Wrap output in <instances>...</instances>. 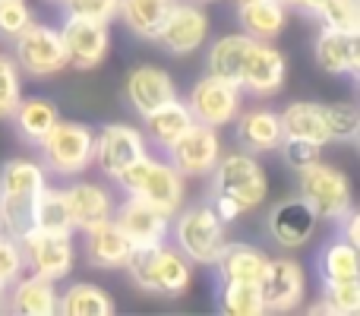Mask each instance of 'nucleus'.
<instances>
[{
    "instance_id": "22",
    "label": "nucleus",
    "mask_w": 360,
    "mask_h": 316,
    "mask_svg": "<svg viewBox=\"0 0 360 316\" xmlns=\"http://www.w3.org/2000/svg\"><path fill=\"white\" fill-rule=\"evenodd\" d=\"M63 196H67V209L76 231H86L114 215L111 193L105 187L92 184V180H73L70 187H63Z\"/></svg>"
},
{
    "instance_id": "26",
    "label": "nucleus",
    "mask_w": 360,
    "mask_h": 316,
    "mask_svg": "<svg viewBox=\"0 0 360 316\" xmlns=\"http://www.w3.org/2000/svg\"><path fill=\"white\" fill-rule=\"evenodd\" d=\"M250 48H253V38L243 35V32L221 35L218 42H212L209 54H205V73L215 76V80L231 82V86H240L243 63H247Z\"/></svg>"
},
{
    "instance_id": "17",
    "label": "nucleus",
    "mask_w": 360,
    "mask_h": 316,
    "mask_svg": "<svg viewBox=\"0 0 360 316\" xmlns=\"http://www.w3.org/2000/svg\"><path fill=\"white\" fill-rule=\"evenodd\" d=\"M114 222L120 225L127 237H130L133 247H143V244H162L171 234V215H165L162 209H155L152 203L139 196H127L120 206H114Z\"/></svg>"
},
{
    "instance_id": "16",
    "label": "nucleus",
    "mask_w": 360,
    "mask_h": 316,
    "mask_svg": "<svg viewBox=\"0 0 360 316\" xmlns=\"http://www.w3.org/2000/svg\"><path fill=\"white\" fill-rule=\"evenodd\" d=\"M319 218L313 215V209L304 203L300 196H288L278 199V203L269 209L266 215V231L278 247L285 250H297L304 244H310L313 231H316Z\"/></svg>"
},
{
    "instance_id": "15",
    "label": "nucleus",
    "mask_w": 360,
    "mask_h": 316,
    "mask_svg": "<svg viewBox=\"0 0 360 316\" xmlns=\"http://www.w3.org/2000/svg\"><path fill=\"white\" fill-rule=\"evenodd\" d=\"M288 76V61L272 42H253L243 63L240 76V92H250L256 99H272L281 92Z\"/></svg>"
},
{
    "instance_id": "7",
    "label": "nucleus",
    "mask_w": 360,
    "mask_h": 316,
    "mask_svg": "<svg viewBox=\"0 0 360 316\" xmlns=\"http://www.w3.org/2000/svg\"><path fill=\"white\" fill-rule=\"evenodd\" d=\"M13 61L19 63V70H22L25 76H35V80L57 76L67 67V51H63L60 29L32 19V23L13 38Z\"/></svg>"
},
{
    "instance_id": "25",
    "label": "nucleus",
    "mask_w": 360,
    "mask_h": 316,
    "mask_svg": "<svg viewBox=\"0 0 360 316\" xmlns=\"http://www.w3.org/2000/svg\"><path fill=\"white\" fill-rule=\"evenodd\" d=\"M57 120H60V108H57L51 99H44V95H32V99L22 95V99L16 101V108H13V114H10L13 130H16L19 139L29 143V146L41 143Z\"/></svg>"
},
{
    "instance_id": "38",
    "label": "nucleus",
    "mask_w": 360,
    "mask_h": 316,
    "mask_svg": "<svg viewBox=\"0 0 360 316\" xmlns=\"http://www.w3.org/2000/svg\"><path fill=\"white\" fill-rule=\"evenodd\" d=\"M162 244H143V247H133L130 256H127V263H124V269L130 272L133 285L143 288V291H149V294H155V263H158V247H162Z\"/></svg>"
},
{
    "instance_id": "41",
    "label": "nucleus",
    "mask_w": 360,
    "mask_h": 316,
    "mask_svg": "<svg viewBox=\"0 0 360 316\" xmlns=\"http://www.w3.org/2000/svg\"><path fill=\"white\" fill-rule=\"evenodd\" d=\"M22 272H25V256L22 247H19V237L0 231V288L6 291Z\"/></svg>"
},
{
    "instance_id": "27",
    "label": "nucleus",
    "mask_w": 360,
    "mask_h": 316,
    "mask_svg": "<svg viewBox=\"0 0 360 316\" xmlns=\"http://www.w3.org/2000/svg\"><path fill=\"white\" fill-rule=\"evenodd\" d=\"M237 19L240 32L253 42H275L285 32L288 6L278 0H237Z\"/></svg>"
},
{
    "instance_id": "36",
    "label": "nucleus",
    "mask_w": 360,
    "mask_h": 316,
    "mask_svg": "<svg viewBox=\"0 0 360 316\" xmlns=\"http://www.w3.org/2000/svg\"><path fill=\"white\" fill-rule=\"evenodd\" d=\"M310 313L357 316L360 313V279H354V282H335V285H323L319 304H313Z\"/></svg>"
},
{
    "instance_id": "43",
    "label": "nucleus",
    "mask_w": 360,
    "mask_h": 316,
    "mask_svg": "<svg viewBox=\"0 0 360 316\" xmlns=\"http://www.w3.org/2000/svg\"><path fill=\"white\" fill-rule=\"evenodd\" d=\"M32 23V6L25 0H0V38L13 42Z\"/></svg>"
},
{
    "instance_id": "50",
    "label": "nucleus",
    "mask_w": 360,
    "mask_h": 316,
    "mask_svg": "<svg viewBox=\"0 0 360 316\" xmlns=\"http://www.w3.org/2000/svg\"><path fill=\"white\" fill-rule=\"evenodd\" d=\"M57 4H60V0H57Z\"/></svg>"
},
{
    "instance_id": "14",
    "label": "nucleus",
    "mask_w": 360,
    "mask_h": 316,
    "mask_svg": "<svg viewBox=\"0 0 360 316\" xmlns=\"http://www.w3.org/2000/svg\"><path fill=\"white\" fill-rule=\"evenodd\" d=\"M186 108H190L193 120H199V124L209 127L234 124V118L240 114V86H231V82L205 73L186 92Z\"/></svg>"
},
{
    "instance_id": "29",
    "label": "nucleus",
    "mask_w": 360,
    "mask_h": 316,
    "mask_svg": "<svg viewBox=\"0 0 360 316\" xmlns=\"http://www.w3.org/2000/svg\"><path fill=\"white\" fill-rule=\"evenodd\" d=\"M29 222L35 231H48V234H76L73 218H70V209H67V196H63V187L44 184L41 190H38V196L32 199Z\"/></svg>"
},
{
    "instance_id": "18",
    "label": "nucleus",
    "mask_w": 360,
    "mask_h": 316,
    "mask_svg": "<svg viewBox=\"0 0 360 316\" xmlns=\"http://www.w3.org/2000/svg\"><path fill=\"white\" fill-rule=\"evenodd\" d=\"M57 301H60L57 282L29 269L4 291V307L13 316H57Z\"/></svg>"
},
{
    "instance_id": "35",
    "label": "nucleus",
    "mask_w": 360,
    "mask_h": 316,
    "mask_svg": "<svg viewBox=\"0 0 360 316\" xmlns=\"http://www.w3.org/2000/svg\"><path fill=\"white\" fill-rule=\"evenodd\" d=\"M218 313L224 316H262L259 285L250 282H218Z\"/></svg>"
},
{
    "instance_id": "33",
    "label": "nucleus",
    "mask_w": 360,
    "mask_h": 316,
    "mask_svg": "<svg viewBox=\"0 0 360 316\" xmlns=\"http://www.w3.org/2000/svg\"><path fill=\"white\" fill-rule=\"evenodd\" d=\"M174 0H120L117 16L127 23V29L143 42H155L162 23L168 19Z\"/></svg>"
},
{
    "instance_id": "37",
    "label": "nucleus",
    "mask_w": 360,
    "mask_h": 316,
    "mask_svg": "<svg viewBox=\"0 0 360 316\" xmlns=\"http://www.w3.org/2000/svg\"><path fill=\"white\" fill-rule=\"evenodd\" d=\"M323 118H326V133L329 143H357L360 137V108L351 101H332L323 105Z\"/></svg>"
},
{
    "instance_id": "40",
    "label": "nucleus",
    "mask_w": 360,
    "mask_h": 316,
    "mask_svg": "<svg viewBox=\"0 0 360 316\" xmlns=\"http://www.w3.org/2000/svg\"><path fill=\"white\" fill-rule=\"evenodd\" d=\"M316 19L323 25H329V29L360 32V4L357 0H329V4L316 13Z\"/></svg>"
},
{
    "instance_id": "4",
    "label": "nucleus",
    "mask_w": 360,
    "mask_h": 316,
    "mask_svg": "<svg viewBox=\"0 0 360 316\" xmlns=\"http://www.w3.org/2000/svg\"><path fill=\"white\" fill-rule=\"evenodd\" d=\"M209 193L228 196L240 212H250V209H256L269 193L266 168L247 149L228 152V156L221 152L215 168L209 171Z\"/></svg>"
},
{
    "instance_id": "47",
    "label": "nucleus",
    "mask_w": 360,
    "mask_h": 316,
    "mask_svg": "<svg viewBox=\"0 0 360 316\" xmlns=\"http://www.w3.org/2000/svg\"><path fill=\"white\" fill-rule=\"evenodd\" d=\"M278 4H285L288 10H291V6H294V10H297V6H300V0H278Z\"/></svg>"
},
{
    "instance_id": "45",
    "label": "nucleus",
    "mask_w": 360,
    "mask_h": 316,
    "mask_svg": "<svg viewBox=\"0 0 360 316\" xmlns=\"http://www.w3.org/2000/svg\"><path fill=\"white\" fill-rule=\"evenodd\" d=\"M338 237L342 241H348V244H354V247H360V212L351 206L348 212H345L342 218H338Z\"/></svg>"
},
{
    "instance_id": "12",
    "label": "nucleus",
    "mask_w": 360,
    "mask_h": 316,
    "mask_svg": "<svg viewBox=\"0 0 360 316\" xmlns=\"http://www.w3.org/2000/svg\"><path fill=\"white\" fill-rule=\"evenodd\" d=\"M218 156H221V137L218 127L199 124L193 120L180 139L168 149V161L177 168L184 177H209V171L215 168Z\"/></svg>"
},
{
    "instance_id": "19",
    "label": "nucleus",
    "mask_w": 360,
    "mask_h": 316,
    "mask_svg": "<svg viewBox=\"0 0 360 316\" xmlns=\"http://www.w3.org/2000/svg\"><path fill=\"white\" fill-rule=\"evenodd\" d=\"M124 92H127L130 108L139 118H146V114L155 111L165 101L177 99V86H174V80H171V73H165L162 67H152V63H143V67L127 73Z\"/></svg>"
},
{
    "instance_id": "20",
    "label": "nucleus",
    "mask_w": 360,
    "mask_h": 316,
    "mask_svg": "<svg viewBox=\"0 0 360 316\" xmlns=\"http://www.w3.org/2000/svg\"><path fill=\"white\" fill-rule=\"evenodd\" d=\"M316 63L329 76H357L360 73V32H342L323 25L316 35Z\"/></svg>"
},
{
    "instance_id": "6",
    "label": "nucleus",
    "mask_w": 360,
    "mask_h": 316,
    "mask_svg": "<svg viewBox=\"0 0 360 316\" xmlns=\"http://www.w3.org/2000/svg\"><path fill=\"white\" fill-rule=\"evenodd\" d=\"M297 196L313 209V215L323 222H338L354 206L351 180L329 161H313L297 171Z\"/></svg>"
},
{
    "instance_id": "49",
    "label": "nucleus",
    "mask_w": 360,
    "mask_h": 316,
    "mask_svg": "<svg viewBox=\"0 0 360 316\" xmlns=\"http://www.w3.org/2000/svg\"><path fill=\"white\" fill-rule=\"evenodd\" d=\"M196 4H212V0H196Z\"/></svg>"
},
{
    "instance_id": "48",
    "label": "nucleus",
    "mask_w": 360,
    "mask_h": 316,
    "mask_svg": "<svg viewBox=\"0 0 360 316\" xmlns=\"http://www.w3.org/2000/svg\"><path fill=\"white\" fill-rule=\"evenodd\" d=\"M0 313H6V307H4V288H0Z\"/></svg>"
},
{
    "instance_id": "21",
    "label": "nucleus",
    "mask_w": 360,
    "mask_h": 316,
    "mask_svg": "<svg viewBox=\"0 0 360 316\" xmlns=\"http://www.w3.org/2000/svg\"><path fill=\"white\" fill-rule=\"evenodd\" d=\"M82 250H86L89 266L95 269H124L127 256H130L133 244L130 237L120 231V225L114 218L92 225L82 231Z\"/></svg>"
},
{
    "instance_id": "28",
    "label": "nucleus",
    "mask_w": 360,
    "mask_h": 316,
    "mask_svg": "<svg viewBox=\"0 0 360 316\" xmlns=\"http://www.w3.org/2000/svg\"><path fill=\"white\" fill-rule=\"evenodd\" d=\"M190 124H193V114H190V108H186V101L171 99V101L158 105L155 111H149L143 118V137H146L149 146L168 152Z\"/></svg>"
},
{
    "instance_id": "24",
    "label": "nucleus",
    "mask_w": 360,
    "mask_h": 316,
    "mask_svg": "<svg viewBox=\"0 0 360 316\" xmlns=\"http://www.w3.org/2000/svg\"><path fill=\"white\" fill-rule=\"evenodd\" d=\"M269 256L262 253L253 244H240V241H228L224 250L218 253V260L212 263L218 282H250L259 285L262 272H266Z\"/></svg>"
},
{
    "instance_id": "46",
    "label": "nucleus",
    "mask_w": 360,
    "mask_h": 316,
    "mask_svg": "<svg viewBox=\"0 0 360 316\" xmlns=\"http://www.w3.org/2000/svg\"><path fill=\"white\" fill-rule=\"evenodd\" d=\"M326 4H329V0H300V6H297V10H304L307 16H316V13L323 10Z\"/></svg>"
},
{
    "instance_id": "8",
    "label": "nucleus",
    "mask_w": 360,
    "mask_h": 316,
    "mask_svg": "<svg viewBox=\"0 0 360 316\" xmlns=\"http://www.w3.org/2000/svg\"><path fill=\"white\" fill-rule=\"evenodd\" d=\"M19 247H22L29 272L44 275L51 282H63L73 272V263H76L73 234H48V231L29 228L19 234Z\"/></svg>"
},
{
    "instance_id": "44",
    "label": "nucleus",
    "mask_w": 360,
    "mask_h": 316,
    "mask_svg": "<svg viewBox=\"0 0 360 316\" xmlns=\"http://www.w3.org/2000/svg\"><path fill=\"white\" fill-rule=\"evenodd\" d=\"M278 149H281V156H285V165L294 168V171H300V168H307V165H313V161L323 158V146L310 143V139L285 137Z\"/></svg>"
},
{
    "instance_id": "42",
    "label": "nucleus",
    "mask_w": 360,
    "mask_h": 316,
    "mask_svg": "<svg viewBox=\"0 0 360 316\" xmlns=\"http://www.w3.org/2000/svg\"><path fill=\"white\" fill-rule=\"evenodd\" d=\"M63 13L67 16H82V19H98V23H108L117 19L120 13V0H60Z\"/></svg>"
},
{
    "instance_id": "39",
    "label": "nucleus",
    "mask_w": 360,
    "mask_h": 316,
    "mask_svg": "<svg viewBox=\"0 0 360 316\" xmlns=\"http://www.w3.org/2000/svg\"><path fill=\"white\" fill-rule=\"evenodd\" d=\"M19 99H22V70L13 54L0 51V120H10Z\"/></svg>"
},
{
    "instance_id": "3",
    "label": "nucleus",
    "mask_w": 360,
    "mask_h": 316,
    "mask_svg": "<svg viewBox=\"0 0 360 316\" xmlns=\"http://www.w3.org/2000/svg\"><path fill=\"white\" fill-rule=\"evenodd\" d=\"M171 234H174V247L193 266H212L218 260V253L224 250L228 237V225L212 212V206L205 203H193V206H180L171 218Z\"/></svg>"
},
{
    "instance_id": "30",
    "label": "nucleus",
    "mask_w": 360,
    "mask_h": 316,
    "mask_svg": "<svg viewBox=\"0 0 360 316\" xmlns=\"http://www.w3.org/2000/svg\"><path fill=\"white\" fill-rule=\"evenodd\" d=\"M316 272L323 285H335V282H354L360 279V247L342 241H329L316 256Z\"/></svg>"
},
{
    "instance_id": "31",
    "label": "nucleus",
    "mask_w": 360,
    "mask_h": 316,
    "mask_svg": "<svg viewBox=\"0 0 360 316\" xmlns=\"http://www.w3.org/2000/svg\"><path fill=\"white\" fill-rule=\"evenodd\" d=\"M281 118V133L294 139H310L316 146H329V133H326V118L319 101H291Z\"/></svg>"
},
{
    "instance_id": "11",
    "label": "nucleus",
    "mask_w": 360,
    "mask_h": 316,
    "mask_svg": "<svg viewBox=\"0 0 360 316\" xmlns=\"http://www.w3.org/2000/svg\"><path fill=\"white\" fill-rule=\"evenodd\" d=\"M143 152H149L143 130H136L133 124H105L95 133L92 146V165L98 168L105 177H117L127 165H133Z\"/></svg>"
},
{
    "instance_id": "23",
    "label": "nucleus",
    "mask_w": 360,
    "mask_h": 316,
    "mask_svg": "<svg viewBox=\"0 0 360 316\" xmlns=\"http://www.w3.org/2000/svg\"><path fill=\"white\" fill-rule=\"evenodd\" d=\"M237 143L240 149L253 152V156H266V152H275L285 139L281 133V118L272 108H253V111L237 114Z\"/></svg>"
},
{
    "instance_id": "9",
    "label": "nucleus",
    "mask_w": 360,
    "mask_h": 316,
    "mask_svg": "<svg viewBox=\"0 0 360 316\" xmlns=\"http://www.w3.org/2000/svg\"><path fill=\"white\" fill-rule=\"evenodd\" d=\"M205 38H209V16H205L202 4H196V0H174L168 19L158 29L155 42L168 54L186 57L202 48Z\"/></svg>"
},
{
    "instance_id": "10",
    "label": "nucleus",
    "mask_w": 360,
    "mask_h": 316,
    "mask_svg": "<svg viewBox=\"0 0 360 316\" xmlns=\"http://www.w3.org/2000/svg\"><path fill=\"white\" fill-rule=\"evenodd\" d=\"M259 294L266 313H294L307 298V272L297 260L278 256L266 263L259 279Z\"/></svg>"
},
{
    "instance_id": "5",
    "label": "nucleus",
    "mask_w": 360,
    "mask_h": 316,
    "mask_svg": "<svg viewBox=\"0 0 360 316\" xmlns=\"http://www.w3.org/2000/svg\"><path fill=\"white\" fill-rule=\"evenodd\" d=\"M92 146H95L92 127L60 118L35 149H38V161L44 165L48 174H54V177H79L92 165Z\"/></svg>"
},
{
    "instance_id": "13",
    "label": "nucleus",
    "mask_w": 360,
    "mask_h": 316,
    "mask_svg": "<svg viewBox=\"0 0 360 316\" xmlns=\"http://www.w3.org/2000/svg\"><path fill=\"white\" fill-rule=\"evenodd\" d=\"M63 51H67V67L76 70H95L111 51V32L108 23L98 19H82V16H67L60 25Z\"/></svg>"
},
{
    "instance_id": "1",
    "label": "nucleus",
    "mask_w": 360,
    "mask_h": 316,
    "mask_svg": "<svg viewBox=\"0 0 360 316\" xmlns=\"http://www.w3.org/2000/svg\"><path fill=\"white\" fill-rule=\"evenodd\" d=\"M114 184L127 193V196H139L146 203H152L155 209H162L165 215L174 218V212L184 206V174L171 165L168 158H158L143 152L133 165H127L124 171L114 177Z\"/></svg>"
},
{
    "instance_id": "32",
    "label": "nucleus",
    "mask_w": 360,
    "mask_h": 316,
    "mask_svg": "<svg viewBox=\"0 0 360 316\" xmlns=\"http://www.w3.org/2000/svg\"><path fill=\"white\" fill-rule=\"evenodd\" d=\"M57 313L60 316H111L114 301L101 285H92V282H73L70 288L60 291Z\"/></svg>"
},
{
    "instance_id": "34",
    "label": "nucleus",
    "mask_w": 360,
    "mask_h": 316,
    "mask_svg": "<svg viewBox=\"0 0 360 316\" xmlns=\"http://www.w3.org/2000/svg\"><path fill=\"white\" fill-rule=\"evenodd\" d=\"M193 282V263L180 253L177 247H168V241L158 247L155 263V294L165 298H180Z\"/></svg>"
},
{
    "instance_id": "2",
    "label": "nucleus",
    "mask_w": 360,
    "mask_h": 316,
    "mask_svg": "<svg viewBox=\"0 0 360 316\" xmlns=\"http://www.w3.org/2000/svg\"><path fill=\"white\" fill-rule=\"evenodd\" d=\"M48 184V171L38 158H6L0 168V231L19 237L32 228V199Z\"/></svg>"
}]
</instances>
